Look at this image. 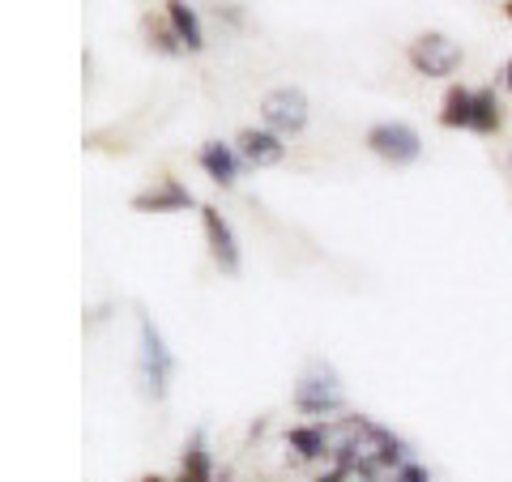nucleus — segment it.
<instances>
[{
  "instance_id": "nucleus-1",
  "label": "nucleus",
  "mask_w": 512,
  "mask_h": 482,
  "mask_svg": "<svg viewBox=\"0 0 512 482\" xmlns=\"http://www.w3.org/2000/svg\"><path fill=\"white\" fill-rule=\"evenodd\" d=\"M329 457H333V465H342L350 474L397 470V465L410 461L393 431L376 427L372 419H359V414H350L338 427H329Z\"/></svg>"
},
{
  "instance_id": "nucleus-2",
  "label": "nucleus",
  "mask_w": 512,
  "mask_h": 482,
  "mask_svg": "<svg viewBox=\"0 0 512 482\" xmlns=\"http://www.w3.org/2000/svg\"><path fill=\"white\" fill-rule=\"evenodd\" d=\"M440 124L444 128H466V133H478V137H491V133H500L504 111H500L495 90L448 86L444 107H440Z\"/></svg>"
},
{
  "instance_id": "nucleus-3",
  "label": "nucleus",
  "mask_w": 512,
  "mask_h": 482,
  "mask_svg": "<svg viewBox=\"0 0 512 482\" xmlns=\"http://www.w3.org/2000/svg\"><path fill=\"white\" fill-rule=\"evenodd\" d=\"M291 401H295L299 414H312V419H320V414H338L346 406V389H342V380L333 376V367L316 363V367H308V372L299 376Z\"/></svg>"
},
{
  "instance_id": "nucleus-4",
  "label": "nucleus",
  "mask_w": 512,
  "mask_h": 482,
  "mask_svg": "<svg viewBox=\"0 0 512 482\" xmlns=\"http://www.w3.org/2000/svg\"><path fill=\"white\" fill-rule=\"evenodd\" d=\"M367 150L384 158L389 167H410L423 158V137H419V128L406 120H380L367 128Z\"/></svg>"
},
{
  "instance_id": "nucleus-5",
  "label": "nucleus",
  "mask_w": 512,
  "mask_h": 482,
  "mask_svg": "<svg viewBox=\"0 0 512 482\" xmlns=\"http://www.w3.org/2000/svg\"><path fill=\"white\" fill-rule=\"evenodd\" d=\"M406 60H410V69L423 77H453L461 69V60H466V52H461L457 39L440 35V30H423L419 39H410Z\"/></svg>"
},
{
  "instance_id": "nucleus-6",
  "label": "nucleus",
  "mask_w": 512,
  "mask_h": 482,
  "mask_svg": "<svg viewBox=\"0 0 512 482\" xmlns=\"http://www.w3.org/2000/svg\"><path fill=\"white\" fill-rule=\"evenodd\" d=\"M308 116H312V107H308V94H303L299 86H274L261 99V120L269 133H278V137H295L308 128Z\"/></svg>"
},
{
  "instance_id": "nucleus-7",
  "label": "nucleus",
  "mask_w": 512,
  "mask_h": 482,
  "mask_svg": "<svg viewBox=\"0 0 512 482\" xmlns=\"http://www.w3.org/2000/svg\"><path fill=\"white\" fill-rule=\"evenodd\" d=\"M175 372V359L163 342V333L154 329L150 316H141V376H146V389L150 397H167V384Z\"/></svg>"
},
{
  "instance_id": "nucleus-8",
  "label": "nucleus",
  "mask_w": 512,
  "mask_h": 482,
  "mask_svg": "<svg viewBox=\"0 0 512 482\" xmlns=\"http://www.w3.org/2000/svg\"><path fill=\"white\" fill-rule=\"evenodd\" d=\"M201 222H205V239H210V256L218 261V269L239 273V244H235L231 222L222 218V210H214V205H201Z\"/></svg>"
},
{
  "instance_id": "nucleus-9",
  "label": "nucleus",
  "mask_w": 512,
  "mask_h": 482,
  "mask_svg": "<svg viewBox=\"0 0 512 482\" xmlns=\"http://www.w3.org/2000/svg\"><path fill=\"white\" fill-rule=\"evenodd\" d=\"M235 150L248 167H278L286 158V141L278 133H269V128H239Z\"/></svg>"
},
{
  "instance_id": "nucleus-10",
  "label": "nucleus",
  "mask_w": 512,
  "mask_h": 482,
  "mask_svg": "<svg viewBox=\"0 0 512 482\" xmlns=\"http://www.w3.org/2000/svg\"><path fill=\"white\" fill-rule=\"evenodd\" d=\"M188 205H192V192L175 180V175H163L154 188H146V192H137L133 197L137 214H180V210H188Z\"/></svg>"
},
{
  "instance_id": "nucleus-11",
  "label": "nucleus",
  "mask_w": 512,
  "mask_h": 482,
  "mask_svg": "<svg viewBox=\"0 0 512 482\" xmlns=\"http://www.w3.org/2000/svg\"><path fill=\"white\" fill-rule=\"evenodd\" d=\"M197 163L222 188H231L239 180V171H244V158H239V150L231 146V141H205V146L197 150Z\"/></svg>"
},
{
  "instance_id": "nucleus-12",
  "label": "nucleus",
  "mask_w": 512,
  "mask_h": 482,
  "mask_svg": "<svg viewBox=\"0 0 512 482\" xmlns=\"http://www.w3.org/2000/svg\"><path fill=\"white\" fill-rule=\"evenodd\" d=\"M167 26L175 30V39L184 43V52H201L205 47V26L197 18V9L184 5V0H171L167 5Z\"/></svg>"
},
{
  "instance_id": "nucleus-13",
  "label": "nucleus",
  "mask_w": 512,
  "mask_h": 482,
  "mask_svg": "<svg viewBox=\"0 0 512 482\" xmlns=\"http://www.w3.org/2000/svg\"><path fill=\"white\" fill-rule=\"evenodd\" d=\"M286 448H295L299 461H316L329 457V427L325 423H303L286 431Z\"/></svg>"
},
{
  "instance_id": "nucleus-14",
  "label": "nucleus",
  "mask_w": 512,
  "mask_h": 482,
  "mask_svg": "<svg viewBox=\"0 0 512 482\" xmlns=\"http://www.w3.org/2000/svg\"><path fill=\"white\" fill-rule=\"evenodd\" d=\"M180 482H214V461L201 444H192L184 453V478Z\"/></svg>"
},
{
  "instance_id": "nucleus-15",
  "label": "nucleus",
  "mask_w": 512,
  "mask_h": 482,
  "mask_svg": "<svg viewBox=\"0 0 512 482\" xmlns=\"http://www.w3.org/2000/svg\"><path fill=\"white\" fill-rule=\"evenodd\" d=\"M393 482H431V474L423 470L419 461H406V465H397L393 470Z\"/></svg>"
},
{
  "instance_id": "nucleus-16",
  "label": "nucleus",
  "mask_w": 512,
  "mask_h": 482,
  "mask_svg": "<svg viewBox=\"0 0 512 482\" xmlns=\"http://www.w3.org/2000/svg\"><path fill=\"white\" fill-rule=\"evenodd\" d=\"M504 90H508V94H512V60H508V64H504Z\"/></svg>"
},
{
  "instance_id": "nucleus-17",
  "label": "nucleus",
  "mask_w": 512,
  "mask_h": 482,
  "mask_svg": "<svg viewBox=\"0 0 512 482\" xmlns=\"http://www.w3.org/2000/svg\"><path fill=\"white\" fill-rule=\"evenodd\" d=\"M141 482H171V478H158V474H150V478H141Z\"/></svg>"
}]
</instances>
